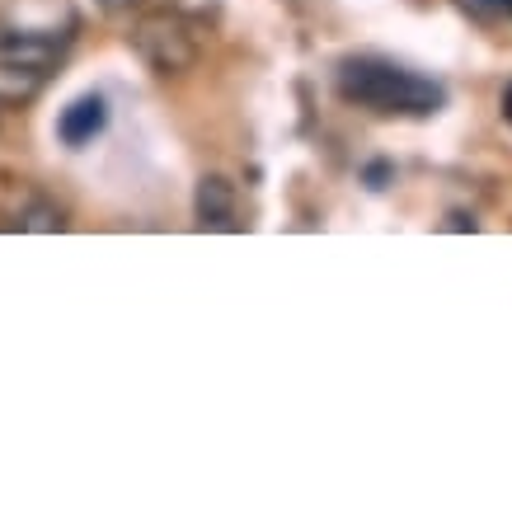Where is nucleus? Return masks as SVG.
I'll return each mask as SVG.
<instances>
[{
    "label": "nucleus",
    "mask_w": 512,
    "mask_h": 512,
    "mask_svg": "<svg viewBox=\"0 0 512 512\" xmlns=\"http://www.w3.org/2000/svg\"><path fill=\"white\" fill-rule=\"evenodd\" d=\"M334 85L348 104L372 113H409V118H428L447 104V90L433 76H419L409 66L390 62V57H348L334 71Z\"/></svg>",
    "instance_id": "1"
},
{
    "label": "nucleus",
    "mask_w": 512,
    "mask_h": 512,
    "mask_svg": "<svg viewBox=\"0 0 512 512\" xmlns=\"http://www.w3.org/2000/svg\"><path fill=\"white\" fill-rule=\"evenodd\" d=\"M132 47L156 76H184L188 66L198 62V33L179 10L141 15L137 29H132Z\"/></svg>",
    "instance_id": "2"
},
{
    "label": "nucleus",
    "mask_w": 512,
    "mask_h": 512,
    "mask_svg": "<svg viewBox=\"0 0 512 512\" xmlns=\"http://www.w3.org/2000/svg\"><path fill=\"white\" fill-rule=\"evenodd\" d=\"M62 52H66V38H52V33H38V29H19V33L0 29V62H15L52 76V66L62 62Z\"/></svg>",
    "instance_id": "3"
},
{
    "label": "nucleus",
    "mask_w": 512,
    "mask_h": 512,
    "mask_svg": "<svg viewBox=\"0 0 512 512\" xmlns=\"http://www.w3.org/2000/svg\"><path fill=\"white\" fill-rule=\"evenodd\" d=\"M104 127H109V99L104 94H80L76 104H66L62 118H57V137L66 146H90Z\"/></svg>",
    "instance_id": "4"
},
{
    "label": "nucleus",
    "mask_w": 512,
    "mask_h": 512,
    "mask_svg": "<svg viewBox=\"0 0 512 512\" xmlns=\"http://www.w3.org/2000/svg\"><path fill=\"white\" fill-rule=\"evenodd\" d=\"M193 217H198L202 231H235V188H231V179H221V174L198 179Z\"/></svg>",
    "instance_id": "5"
},
{
    "label": "nucleus",
    "mask_w": 512,
    "mask_h": 512,
    "mask_svg": "<svg viewBox=\"0 0 512 512\" xmlns=\"http://www.w3.org/2000/svg\"><path fill=\"white\" fill-rule=\"evenodd\" d=\"M43 71H29V66L0 62V104H24L33 94L43 90Z\"/></svg>",
    "instance_id": "6"
},
{
    "label": "nucleus",
    "mask_w": 512,
    "mask_h": 512,
    "mask_svg": "<svg viewBox=\"0 0 512 512\" xmlns=\"http://www.w3.org/2000/svg\"><path fill=\"white\" fill-rule=\"evenodd\" d=\"M19 226L24 231H66V212L57 207V202H33V207H24L19 212Z\"/></svg>",
    "instance_id": "7"
},
{
    "label": "nucleus",
    "mask_w": 512,
    "mask_h": 512,
    "mask_svg": "<svg viewBox=\"0 0 512 512\" xmlns=\"http://www.w3.org/2000/svg\"><path fill=\"white\" fill-rule=\"evenodd\" d=\"M475 19H512V0H461Z\"/></svg>",
    "instance_id": "8"
},
{
    "label": "nucleus",
    "mask_w": 512,
    "mask_h": 512,
    "mask_svg": "<svg viewBox=\"0 0 512 512\" xmlns=\"http://www.w3.org/2000/svg\"><path fill=\"white\" fill-rule=\"evenodd\" d=\"M451 231H475V217H451Z\"/></svg>",
    "instance_id": "9"
},
{
    "label": "nucleus",
    "mask_w": 512,
    "mask_h": 512,
    "mask_svg": "<svg viewBox=\"0 0 512 512\" xmlns=\"http://www.w3.org/2000/svg\"><path fill=\"white\" fill-rule=\"evenodd\" d=\"M503 118H508V123H512V85H508V90H503Z\"/></svg>",
    "instance_id": "10"
},
{
    "label": "nucleus",
    "mask_w": 512,
    "mask_h": 512,
    "mask_svg": "<svg viewBox=\"0 0 512 512\" xmlns=\"http://www.w3.org/2000/svg\"><path fill=\"white\" fill-rule=\"evenodd\" d=\"M99 5H104V10H127L132 0H99Z\"/></svg>",
    "instance_id": "11"
}]
</instances>
